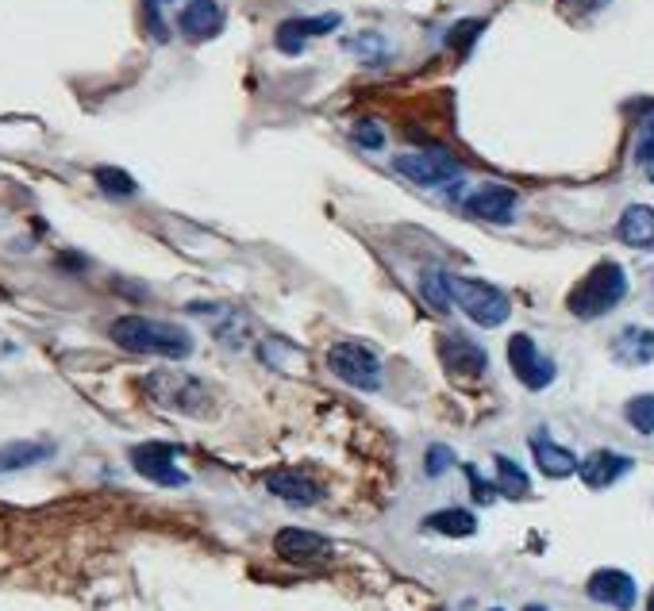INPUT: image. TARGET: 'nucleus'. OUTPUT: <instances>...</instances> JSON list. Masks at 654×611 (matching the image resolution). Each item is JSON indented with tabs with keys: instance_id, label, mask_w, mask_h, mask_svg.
<instances>
[{
	"instance_id": "25",
	"label": "nucleus",
	"mask_w": 654,
	"mask_h": 611,
	"mask_svg": "<svg viewBox=\"0 0 654 611\" xmlns=\"http://www.w3.org/2000/svg\"><path fill=\"white\" fill-rule=\"evenodd\" d=\"M624 419H628L639 435H654V392L631 396L628 408H624Z\"/></svg>"
},
{
	"instance_id": "23",
	"label": "nucleus",
	"mask_w": 654,
	"mask_h": 611,
	"mask_svg": "<svg viewBox=\"0 0 654 611\" xmlns=\"http://www.w3.org/2000/svg\"><path fill=\"white\" fill-rule=\"evenodd\" d=\"M420 296L428 300L431 308H439V312H447L454 300H451V281H447V269H424L420 273Z\"/></svg>"
},
{
	"instance_id": "31",
	"label": "nucleus",
	"mask_w": 654,
	"mask_h": 611,
	"mask_svg": "<svg viewBox=\"0 0 654 611\" xmlns=\"http://www.w3.org/2000/svg\"><path fill=\"white\" fill-rule=\"evenodd\" d=\"M466 481H470V492H474L478 504H493V500H497V485L481 481V473L474 469V465H466Z\"/></svg>"
},
{
	"instance_id": "22",
	"label": "nucleus",
	"mask_w": 654,
	"mask_h": 611,
	"mask_svg": "<svg viewBox=\"0 0 654 611\" xmlns=\"http://www.w3.org/2000/svg\"><path fill=\"white\" fill-rule=\"evenodd\" d=\"M493 462H497V492L508 496V500H524V496L531 492L528 473L512 462V458H504V454H497Z\"/></svg>"
},
{
	"instance_id": "35",
	"label": "nucleus",
	"mask_w": 654,
	"mask_h": 611,
	"mask_svg": "<svg viewBox=\"0 0 654 611\" xmlns=\"http://www.w3.org/2000/svg\"><path fill=\"white\" fill-rule=\"evenodd\" d=\"M647 611H654V588H651V596H647Z\"/></svg>"
},
{
	"instance_id": "20",
	"label": "nucleus",
	"mask_w": 654,
	"mask_h": 611,
	"mask_svg": "<svg viewBox=\"0 0 654 611\" xmlns=\"http://www.w3.org/2000/svg\"><path fill=\"white\" fill-rule=\"evenodd\" d=\"M54 454L51 442H8L0 446V473H16V469H31V465L47 462Z\"/></svg>"
},
{
	"instance_id": "4",
	"label": "nucleus",
	"mask_w": 654,
	"mask_h": 611,
	"mask_svg": "<svg viewBox=\"0 0 654 611\" xmlns=\"http://www.w3.org/2000/svg\"><path fill=\"white\" fill-rule=\"evenodd\" d=\"M393 170L408 177L412 185H424V189H451L462 181V166L454 162L447 150H420V154H397L393 158Z\"/></svg>"
},
{
	"instance_id": "27",
	"label": "nucleus",
	"mask_w": 654,
	"mask_h": 611,
	"mask_svg": "<svg viewBox=\"0 0 654 611\" xmlns=\"http://www.w3.org/2000/svg\"><path fill=\"white\" fill-rule=\"evenodd\" d=\"M481 31H485V20H462V24L451 27V35H447V47L458 50V54H470V47H474V39H478Z\"/></svg>"
},
{
	"instance_id": "5",
	"label": "nucleus",
	"mask_w": 654,
	"mask_h": 611,
	"mask_svg": "<svg viewBox=\"0 0 654 611\" xmlns=\"http://www.w3.org/2000/svg\"><path fill=\"white\" fill-rule=\"evenodd\" d=\"M327 369H331L339 381L354 385V389H366V392L381 389V366L370 346L335 343L327 350Z\"/></svg>"
},
{
	"instance_id": "8",
	"label": "nucleus",
	"mask_w": 654,
	"mask_h": 611,
	"mask_svg": "<svg viewBox=\"0 0 654 611\" xmlns=\"http://www.w3.org/2000/svg\"><path fill=\"white\" fill-rule=\"evenodd\" d=\"M131 465H135V473H143L147 481L162 485V489H181L189 481L174 465V446H166V442H143V446H135L131 450Z\"/></svg>"
},
{
	"instance_id": "12",
	"label": "nucleus",
	"mask_w": 654,
	"mask_h": 611,
	"mask_svg": "<svg viewBox=\"0 0 654 611\" xmlns=\"http://www.w3.org/2000/svg\"><path fill=\"white\" fill-rule=\"evenodd\" d=\"M439 358L451 377H481L489 369V354L478 343H470L466 335H443L439 339Z\"/></svg>"
},
{
	"instance_id": "34",
	"label": "nucleus",
	"mask_w": 654,
	"mask_h": 611,
	"mask_svg": "<svg viewBox=\"0 0 654 611\" xmlns=\"http://www.w3.org/2000/svg\"><path fill=\"white\" fill-rule=\"evenodd\" d=\"M524 611H547V608H543V604H528Z\"/></svg>"
},
{
	"instance_id": "33",
	"label": "nucleus",
	"mask_w": 654,
	"mask_h": 611,
	"mask_svg": "<svg viewBox=\"0 0 654 611\" xmlns=\"http://www.w3.org/2000/svg\"><path fill=\"white\" fill-rule=\"evenodd\" d=\"M574 4H578L581 12H601L608 0H574Z\"/></svg>"
},
{
	"instance_id": "11",
	"label": "nucleus",
	"mask_w": 654,
	"mask_h": 611,
	"mask_svg": "<svg viewBox=\"0 0 654 611\" xmlns=\"http://www.w3.org/2000/svg\"><path fill=\"white\" fill-rule=\"evenodd\" d=\"M589 600H597V604H608V608L616 611H631L635 608V577L624 573V569H597L593 577H589Z\"/></svg>"
},
{
	"instance_id": "28",
	"label": "nucleus",
	"mask_w": 654,
	"mask_h": 611,
	"mask_svg": "<svg viewBox=\"0 0 654 611\" xmlns=\"http://www.w3.org/2000/svg\"><path fill=\"white\" fill-rule=\"evenodd\" d=\"M351 135H354V143H358V147H366V150H381V147H385V131H381L374 120H358V123H354Z\"/></svg>"
},
{
	"instance_id": "7",
	"label": "nucleus",
	"mask_w": 654,
	"mask_h": 611,
	"mask_svg": "<svg viewBox=\"0 0 654 611\" xmlns=\"http://www.w3.org/2000/svg\"><path fill=\"white\" fill-rule=\"evenodd\" d=\"M508 366H512V373L520 377V385L531 389V392L547 389V385L554 381V362L539 354L535 339L524 335V331L508 339Z\"/></svg>"
},
{
	"instance_id": "3",
	"label": "nucleus",
	"mask_w": 654,
	"mask_h": 611,
	"mask_svg": "<svg viewBox=\"0 0 654 611\" xmlns=\"http://www.w3.org/2000/svg\"><path fill=\"white\" fill-rule=\"evenodd\" d=\"M447 281H451V300L478 327H501L512 316V300L497 285L478 281V277H454V273H447Z\"/></svg>"
},
{
	"instance_id": "13",
	"label": "nucleus",
	"mask_w": 654,
	"mask_h": 611,
	"mask_svg": "<svg viewBox=\"0 0 654 611\" xmlns=\"http://www.w3.org/2000/svg\"><path fill=\"white\" fill-rule=\"evenodd\" d=\"M177 31L189 39V43H204V39H216L224 31V8L216 0H189L181 12H177Z\"/></svg>"
},
{
	"instance_id": "1",
	"label": "nucleus",
	"mask_w": 654,
	"mask_h": 611,
	"mask_svg": "<svg viewBox=\"0 0 654 611\" xmlns=\"http://www.w3.org/2000/svg\"><path fill=\"white\" fill-rule=\"evenodd\" d=\"M112 343L131 350V354H158V358H189L193 354V335L177 323H158L147 316H120L108 327Z\"/></svg>"
},
{
	"instance_id": "24",
	"label": "nucleus",
	"mask_w": 654,
	"mask_h": 611,
	"mask_svg": "<svg viewBox=\"0 0 654 611\" xmlns=\"http://www.w3.org/2000/svg\"><path fill=\"white\" fill-rule=\"evenodd\" d=\"M93 181L101 185L104 196H116V200H124V196H135L139 193V185H135V177L120 166H97L93 170Z\"/></svg>"
},
{
	"instance_id": "15",
	"label": "nucleus",
	"mask_w": 654,
	"mask_h": 611,
	"mask_svg": "<svg viewBox=\"0 0 654 611\" xmlns=\"http://www.w3.org/2000/svg\"><path fill=\"white\" fill-rule=\"evenodd\" d=\"M274 550L285 562H316V558L331 554L327 538L316 535V531H304V527H285V531H277Z\"/></svg>"
},
{
	"instance_id": "6",
	"label": "nucleus",
	"mask_w": 654,
	"mask_h": 611,
	"mask_svg": "<svg viewBox=\"0 0 654 611\" xmlns=\"http://www.w3.org/2000/svg\"><path fill=\"white\" fill-rule=\"evenodd\" d=\"M147 389L154 392L158 404L177 408V412H189V416H204V408H208L204 385L193 381V377H185V373H151Z\"/></svg>"
},
{
	"instance_id": "30",
	"label": "nucleus",
	"mask_w": 654,
	"mask_h": 611,
	"mask_svg": "<svg viewBox=\"0 0 654 611\" xmlns=\"http://www.w3.org/2000/svg\"><path fill=\"white\" fill-rule=\"evenodd\" d=\"M451 465H454V450H451V446H443V442L428 446V462H424L428 477H443V473H447Z\"/></svg>"
},
{
	"instance_id": "19",
	"label": "nucleus",
	"mask_w": 654,
	"mask_h": 611,
	"mask_svg": "<svg viewBox=\"0 0 654 611\" xmlns=\"http://www.w3.org/2000/svg\"><path fill=\"white\" fill-rule=\"evenodd\" d=\"M616 239L628 246H654V208L647 204H631L624 208V216L616 223Z\"/></svg>"
},
{
	"instance_id": "17",
	"label": "nucleus",
	"mask_w": 654,
	"mask_h": 611,
	"mask_svg": "<svg viewBox=\"0 0 654 611\" xmlns=\"http://www.w3.org/2000/svg\"><path fill=\"white\" fill-rule=\"evenodd\" d=\"M531 454H535V465L554 477V481H562V477H574L578 473V458H574V450H566V446H558V442L547 439V431H535L531 435Z\"/></svg>"
},
{
	"instance_id": "21",
	"label": "nucleus",
	"mask_w": 654,
	"mask_h": 611,
	"mask_svg": "<svg viewBox=\"0 0 654 611\" xmlns=\"http://www.w3.org/2000/svg\"><path fill=\"white\" fill-rule=\"evenodd\" d=\"M424 527L435 531V535L470 538L478 531V519H474V512H466V508H443V512H431L424 519Z\"/></svg>"
},
{
	"instance_id": "26",
	"label": "nucleus",
	"mask_w": 654,
	"mask_h": 611,
	"mask_svg": "<svg viewBox=\"0 0 654 611\" xmlns=\"http://www.w3.org/2000/svg\"><path fill=\"white\" fill-rule=\"evenodd\" d=\"M347 50L358 54L362 62H381V58L389 54V43H385L381 35H374V31H366V35H354V39H347Z\"/></svg>"
},
{
	"instance_id": "16",
	"label": "nucleus",
	"mask_w": 654,
	"mask_h": 611,
	"mask_svg": "<svg viewBox=\"0 0 654 611\" xmlns=\"http://www.w3.org/2000/svg\"><path fill=\"white\" fill-rule=\"evenodd\" d=\"M266 489L274 492V496H281L285 504H297V508H312L320 500V485L308 481L297 469H270L266 473Z\"/></svg>"
},
{
	"instance_id": "9",
	"label": "nucleus",
	"mask_w": 654,
	"mask_h": 611,
	"mask_svg": "<svg viewBox=\"0 0 654 611\" xmlns=\"http://www.w3.org/2000/svg\"><path fill=\"white\" fill-rule=\"evenodd\" d=\"M339 24H343V16H339V12H324V16H293V20L277 24L274 43H277L281 54H301L308 39L327 35V31H335Z\"/></svg>"
},
{
	"instance_id": "10",
	"label": "nucleus",
	"mask_w": 654,
	"mask_h": 611,
	"mask_svg": "<svg viewBox=\"0 0 654 611\" xmlns=\"http://www.w3.org/2000/svg\"><path fill=\"white\" fill-rule=\"evenodd\" d=\"M520 204V193L508 185H481L466 196V216H474L481 223H508L512 212Z\"/></svg>"
},
{
	"instance_id": "2",
	"label": "nucleus",
	"mask_w": 654,
	"mask_h": 611,
	"mask_svg": "<svg viewBox=\"0 0 654 611\" xmlns=\"http://www.w3.org/2000/svg\"><path fill=\"white\" fill-rule=\"evenodd\" d=\"M624 296H628V273H624V266H620V262H597V266L589 269L578 285L570 289L566 308H570V316H578V319H601V316H608Z\"/></svg>"
},
{
	"instance_id": "32",
	"label": "nucleus",
	"mask_w": 654,
	"mask_h": 611,
	"mask_svg": "<svg viewBox=\"0 0 654 611\" xmlns=\"http://www.w3.org/2000/svg\"><path fill=\"white\" fill-rule=\"evenodd\" d=\"M143 20H147V31H151L158 43L170 39V31H166V24H162V12H158V0H143Z\"/></svg>"
},
{
	"instance_id": "18",
	"label": "nucleus",
	"mask_w": 654,
	"mask_h": 611,
	"mask_svg": "<svg viewBox=\"0 0 654 611\" xmlns=\"http://www.w3.org/2000/svg\"><path fill=\"white\" fill-rule=\"evenodd\" d=\"M612 358L620 366H647V362H654V331L651 327H624L612 339Z\"/></svg>"
},
{
	"instance_id": "37",
	"label": "nucleus",
	"mask_w": 654,
	"mask_h": 611,
	"mask_svg": "<svg viewBox=\"0 0 654 611\" xmlns=\"http://www.w3.org/2000/svg\"><path fill=\"white\" fill-rule=\"evenodd\" d=\"M489 611H501V608H489Z\"/></svg>"
},
{
	"instance_id": "36",
	"label": "nucleus",
	"mask_w": 654,
	"mask_h": 611,
	"mask_svg": "<svg viewBox=\"0 0 654 611\" xmlns=\"http://www.w3.org/2000/svg\"><path fill=\"white\" fill-rule=\"evenodd\" d=\"M643 170H647V177L654 181V162H651V166H643Z\"/></svg>"
},
{
	"instance_id": "29",
	"label": "nucleus",
	"mask_w": 654,
	"mask_h": 611,
	"mask_svg": "<svg viewBox=\"0 0 654 611\" xmlns=\"http://www.w3.org/2000/svg\"><path fill=\"white\" fill-rule=\"evenodd\" d=\"M635 162H639V166H651L654 162V112L643 120V127H639V139H635Z\"/></svg>"
},
{
	"instance_id": "14",
	"label": "nucleus",
	"mask_w": 654,
	"mask_h": 611,
	"mask_svg": "<svg viewBox=\"0 0 654 611\" xmlns=\"http://www.w3.org/2000/svg\"><path fill=\"white\" fill-rule=\"evenodd\" d=\"M628 454H616V450H593L585 462H578V477L585 481V489H608L616 485L624 473H631Z\"/></svg>"
}]
</instances>
